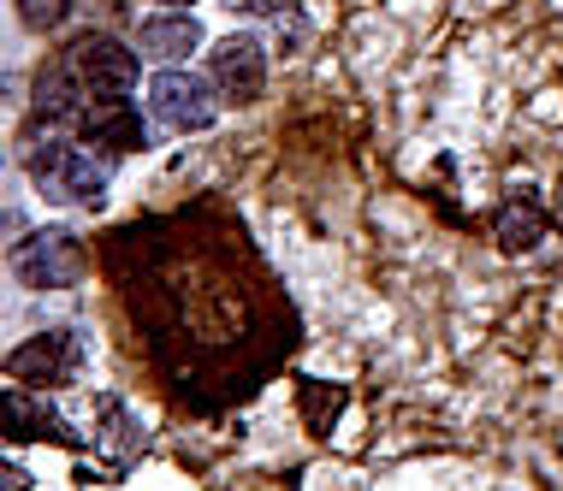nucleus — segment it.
I'll list each match as a JSON object with an SVG mask.
<instances>
[{
    "instance_id": "nucleus-1",
    "label": "nucleus",
    "mask_w": 563,
    "mask_h": 491,
    "mask_svg": "<svg viewBox=\"0 0 563 491\" xmlns=\"http://www.w3.org/2000/svg\"><path fill=\"white\" fill-rule=\"evenodd\" d=\"M119 349L178 421L250 409L309 344L291 284L225 196L136 213L96 237Z\"/></svg>"
},
{
    "instance_id": "nucleus-2",
    "label": "nucleus",
    "mask_w": 563,
    "mask_h": 491,
    "mask_svg": "<svg viewBox=\"0 0 563 491\" xmlns=\"http://www.w3.org/2000/svg\"><path fill=\"white\" fill-rule=\"evenodd\" d=\"M24 172H30V183H36L42 202L96 213L101 202H108L113 166L101 160L89 143H78V136H36L30 155H24Z\"/></svg>"
},
{
    "instance_id": "nucleus-3",
    "label": "nucleus",
    "mask_w": 563,
    "mask_h": 491,
    "mask_svg": "<svg viewBox=\"0 0 563 491\" xmlns=\"http://www.w3.org/2000/svg\"><path fill=\"white\" fill-rule=\"evenodd\" d=\"M12 272L24 290H78L89 272V243L78 225H42L12 243Z\"/></svg>"
},
{
    "instance_id": "nucleus-4",
    "label": "nucleus",
    "mask_w": 563,
    "mask_h": 491,
    "mask_svg": "<svg viewBox=\"0 0 563 491\" xmlns=\"http://www.w3.org/2000/svg\"><path fill=\"white\" fill-rule=\"evenodd\" d=\"M220 83L202 78V71H185V66H161L148 78V119L173 136H196L220 119Z\"/></svg>"
},
{
    "instance_id": "nucleus-5",
    "label": "nucleus",
    "mask_w": 563,
    "mask_h": 491,
    "mask_svg": "<svg viewBox=\"0 0 563 491\" xmlns=\"http://www.w3.org/2000/svg\"><path fill=\"white\" fill-rule=\"evenodd\" d=\"M84 332L78 326H48L36 337H24L7 356V379L12 386H36V391H59L84 373Z\"/></svg>"
},
{
    "instance_id": "nucleus-6",
    "label": "nucleus",
    "mask_w": 563,
    "mask_h": 491,
    "mask_svg": "<svg viewBox=\"0 0 563 491\" xmlns=\"http://www.w3.org/2000/svg\"><path fill=\"white\" fill-rule=\"evenodd\" d=\"M59 59L71 66V78H78L89 96H131L136 89V66H143V54H131V42L108 36V30H84V36H71Z\"/></svg>"
},
{
    "instance_id": "nucleus-7",
    "label": "nucleus",
    "mask_w": 563,
    "mask_h": 491,
    "mask_svg": "<svg viewBox=\"0 0 563 491\" xmlns=\"http://www.w3.org/2000/svg\"><path fill=\"white\" fill-rule=\"evenodd\" d=\"M71 136L89 143L108 166H119V160H131V155L148 148V119H143V107H136L131 96H89Z\"/></svg>"
},
{
    "instance_id": "nucleus-8",
    "label": "nucleus",
    "mask_w": 563,
    "mask_h": 491,
    "mask_svg": "<svg viewBox=\"0 0 563 491\" xmlns=\"http://www.w3.org/2000/svg\"><path fill=\"white\" fill-rule=\"evenodd\" d=\"M208 78L220 83L225 107H255L267 96V48L255 36H225L208 54Z\"/></svg>"
},
{
    "instance_id": "nucleus-9",
    "label": "nucleus",
    "mask_w": 563,
    "mask_h": 491,
    "mask_svg": "<svg viewBox=\"0 0 563 491\" xmlns=\"http://www.w3.org/2000/svg\"><path fill=\"white\" fill-rule=\"evenodd\" d=\"M7 444L19 450V444H66V450H78V433H71V421L48 403V391L36 386H12L7 379Z\"/></svg>"
},
{
    "instance_id": "nucleus-10",
    "label": "nucleus",
    "mask_w": 563,
    "mask_h": 491,
    "mask_svg": "<svg viewBox=\"0 0 563 491\" xmlns=\"http://www.w3.org/2000/svg\"><path fill=\"white\" fill-rule=\"evenodd\" d=\"M89 450L101 456V468L113 473H131L136 462H143V450H148V433H143V421L131 414L125 397H101V426H96V438H89Z\"/></svg>"
},
{
    "instance_id": "nucleus-11",
    "label": "nucleus",
    "mask_w": 563,
    "mask_h": 491,
    "mask_svg": "<svg viewBox=\"0 0 563 491\" xmlns=\"http://www.w3.org/2000/svg\"><path fill=\"white\" fill-rule=\"evenodd\" d=\"M545 232H552V208H545L534 190L505 196V202H498V213H493V237H498V249H505V255L540 249Z\"/></svg>"
},
{
    "instance_id": "nucleus-12",
    "label": "nucleus",
    "mask_w": 563,
    "mask_h": 491,
    "mask_svg": "<svg viewBox=\"0 0 563 491\" xmlns=\"http://www.w3.org/2000/svg\"><path fill=\"white\" fill-rule=\"evenodd\" d=\"M202 48V24L190 12H155V19L136 24V54L155 59V66H185V59Z\"/></svg>"
},
{
    "instance_id": "nucleus-13",
    "label": "nucleus",
    "mask_w": 563,
    "mask_h": 491,
    "mask_svg": "<svg viewBox=\"0 0 563 491\" xmlns=\"http://www.w3.org/2000/svg\"><path fill=\"white\" fill-rule=\"evenodd\" d=\"M344 403H350V391L332 386V379H297V414H302V426H309L314 438H332V433H339Z\"/></svg>"
},
{
    "instance_id": "nucleus-14",
    "label": "nucleus",
    "mask_w": 563,
    "mask_h": 491,
    "mask_svg": "<svg viewBox=\"0 0 563 491\" xmlns=\"http://www.w3.org/2000/svg\"><path fill=\"white\" fill-rule=\"evenodd\" d=\"M12 7H19L24 30H59L71 12H78V0H12Z\"/></svg>"
},
{
    "instance_id": "nucleus-15",
    "label": "nucleus",
    "mask_w": 563,
    "mask_h": 491,
    "mask_svg": "<svg viewBox=\"0 0 563 491\" xmlns=\"http://www.w3.org/2000/svg\"><path fill=\"white\" fill-rule=\"evenodd\" d=\"M155 7H196V0H155Z\"/></svg>"
}]
</instances>
